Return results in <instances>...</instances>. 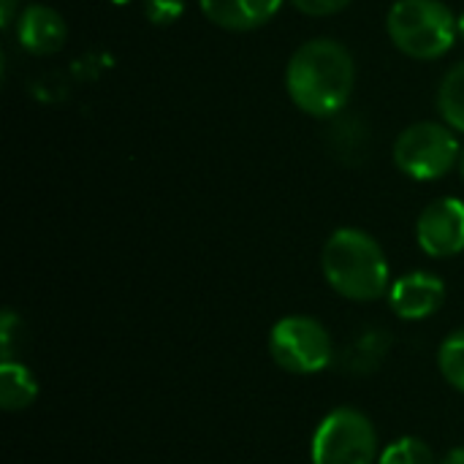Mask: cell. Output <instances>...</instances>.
<instances>
[{"instance_id":"d6986e66","label":"cell","mask_w":464,"mask_h":464,"mask_svg":"<svg viewBox=\"0 0 464 464\" xmlns=\"http://www.w3.org/2000/svg\"><path fill=\"white\" fill-rule=\"evenodd\" d=\"M19 16V0H0V24L11 27Z\"/></svg>"},{"instance_id":"52a82bcc","label":"cell","mask_w":464,"mask_h":464,"mask_svg":"<svg viewBox=\"0 0 464 464\" xmlns=\"http://www.w3.org/2000/svg\"><path fill=\"white\" fill-rule=\"evenodd\" d=\"M416 242L432 258H451L464 250V201L446 196L424 207L416 220Z\"/></svg>"},{"instance_id":"44dd1931","label":"cell","mask_w":464,"mask_h":464,"mask_svg":"<svg viewBox=\"0 0 464 464\" xmlns=\"http://www.w3.org/2000/svg\"><path fill=\"white\" fill-rule=\"evenodd\" d=\"M457 24H459V35H462V38H464V11H462V14H459V22H457Z\"/></svg>"},{"instance_id":"9a60e30c","label":"cell","mask_w":464,"mask_h":464,"mask_svg":"<svg viewBox=\"0 0 464 464\" xmlns=\"http://www.w3.org/2000/svg\"><path fill=\"white\" fill-rule=\"evenodd\" d=\"M378 464H438V459H435L432 449L421 438L405 435V438H397L394 443H389L381 451Z\"/></svg>"},{"instance_id":"2e32d148","label":"cell","mask_w":464,"mask_h":464,"mask_svg":"<svg viewBox=\"0 0 464 464\" xmlns=\"http://www.w3.org/2000/svg\"><path fill=\"white\" fill-rule=\"evenodd\" d=\"M141 5H144L147 22L166 27V24H174L185 14L188 0H141Z\"/></svg>"},{"instance_id":"ffe728a7","label":"cell","mask_w":464,"mask_h":464,"mask_svg":"<svg viewBox=\"0 0 464 464\" xmlns=\"http://www.w3.org/2000/svg\"><path fill=\"white\" fill-rule=\"evenodd\" d=\"M438 464H464V446H457V449H451L443 459Z\"/></svg>"},{"instance_id":"4fadbf2b","label":"cell","mask_w":464,"mask_h":464,"mask_svg":"<svg viewBox=\"0 0 464 464\" xmlns=\"http://www.w3.org/2000/svg\"><path fill=\"white\" fill-rule=\"evenodd\" d=\"M386 337H389V334L381 332V329L364 332V334L353 343V348L345 353V367L353 370V372H370V370H375V364H381V359H383L386 351H389V340H386Z\"/></svg>"},{"instance_id":"3957f363","label":"cell","mask_w":464,"mask_h":464,"mask_svg":"<svg viewBox=\"0 0 464 464\" xmlns=\"http://www.w3.org/2000/svg\"><path fill=\"white\" fill-rule=\"evenodd\" d=\"M457 22L443 0H397L386 16V30L408 57L438 60L454 46L459 35Z\"/></svg>"},{"instance_id":"7c38bea8","label":"cell","mask_w":464,"mask_h":464,"mask_svg":"<svg viewBox=\"0 0 464 464\" xmlns=\"http://www.w3.org/2000/svg\"><path fill=\"white\" fill-rule=\"evenodd\" d=\"M438 109L449 128L464 133V63L446 71L438 87Z\"/></svg>"},{"instance_id":"ba28073f","label":"cell","mask_w":464,"mask_h":464,"mask_svg":"<svg viewBox=\"0 0 464 464\" xmlns=\"http://www.w3.org/2000/svg\"><path fill=\"white\" fill-rule=\"evenodd\" d=\"M389 307L402 321H427L446 302V283L424 269L397 277L389 288Z\"/></svg>"},{"instance_id":"5b68a950","label":"cell","mask_w":464,"mask_h":464,"mask_svg":"<svg viewBox=\"0 0 464 464\" xmlns=\"http://www.w3.org/2000/svg\"><path fill=\"white\" fill-rule=\"evenodd\" d=\"M462 147L454 128L446 122H413L394 141L397 169L419 182H432L446 177L459 163Z\"/></svg>"},{"instance_id":"8992f818","label":"cell","mask_w":464,"mask_h":464,"mask_svg":"<svg viewBox=\"0 0 464 464\" xmlns=\"http://www.w3.org/2000/svg\"><path fill=\"white\" fill-rule=\"evenodd\" d=\"M269 356L291 375H315L334 359L332 334L313 315H285L269 332Z\"/></svg>"},{"instance_id":"5bb4252c","label":"cell","mask_w":464,"mask_h":464,"mask_svg":"<svg viewBox=\"0 0 464 464\" xmlns=\"http://www.w3.org/2000/svg\"><path fill=\"white\" fill-rule=\"evenodd\" d=\"M438 370L449 386L464 394V329L451 332L438 348Z\"/></svg>"},{"instance_id":"7402d4cb","label":"cell","mask_w":464,"mask_h":464,"mask_svg":"<svg viewBox=\"0 0 464 464\" xmlns=\"http://www.w3.org/2000/svg\"><path fill=\"white\" fill-rule=\"evenodd\" d=\"M459 174H462V179H464V147H462V155H459Z\"/></svg>"},{"instance_id":"8fae6325","label":"cell","mask_w":464,"mask_h":464,"mask_svg":"<svg viewBox=\"0 0 464 464\" xmlns=\"http://www.w3.org/2000/svg\"><path fill=\"white\" fill-rule=\"evenodd\" d=\"M38 400V381L16 359H8L0 364V408L8 413L24 411Z\"/></svg>"},{"instance_id":"7a4b0ae2","label":"cell","mask_w":464,"mask_h":464,"mask_svg":"<svg viewBox=\"0 0 464 464\" xmlns=\"http://www.w3.org/2000/svg\"><path fill=\"white\" fill-rule=\"evenodd\" d=\"M326 283L351 302H375L392 288V269L378 239L362 228H337L321 253Z\"/></svg>"},{"instance_id":"6da1fadb","label":"cell","mask_w":464,"mask_h":464,"mask_svg":"<svg viewBox=\"0 0 464 464\" xmlns=\"http://www.w3.org/2000/svg\"><path fill=\"white\" fill-rule=\"evenodd\" d=\"M356 63L345 44L313 38L302 44L285 65V90L296 109L310 117H334L353 95Z\"/></svg>"},{"instance_id":"277c9868","label":"cell","mask_w":464,"mask_h":464,"mask_svg":"<svg viewBox=\"0 0 464 464\" xmlns=\"http://www.w3.org/2000/svg\"><path fill=\"white\" fill-rule=\"evenodd\" d=\"M310 457L313 464H378V430L367 413L356 408H334L315 427Z\"/></svg>"},{"instance_id":"e0dca14e","label":"cell","mask_w":464,"mask_h":464,"mask_svg":"<svg viewBox=\"0 0 464 464\" xmlns=\"http://www.w3.org/2000/svg\"><path fill=\"white\" fill-rule=\"evenodd\" d=\"M16 332H22V318L14 310H3V315H0V356H3V362L14 359Z\"/></svg>"},{"instance_id":"9c48e42d","label":"cell","mask_w":464,"mask_h":464,"mask_svg":"<svg viewBox=\"0 0 464 464\" xmlns=\"http://www.w3.org/2000/svg\"><path fill=\"white\" fill-rule=\"evenodd\" d=\"M14 35L24 52L44 57V54H54L63 49L68 38V24L60 16V11H54L52 5L30 3L19 11L14 22Z\"/></svg>"},{"instance_id":"ac0fdd59","label":"cell","mask_w":464,"mask_h":464,"mask_svg":"<svg viewBox=\"0 0 464 464\" xmlns=\"http://www.w3.org/2000/svg\"><path fill=\"white\" fill-rule=\"evenodd\" d=\"M307 16H332L351 5V0H291Z\"/></svg>"},{"instance_id":"30bf717a","label":"cell","mask_w":464,"mask_h":464,"mask_svg":"<svg viewBox=\"0 0 464 464\" xmlns=\"http://www.w3.org/2000/svg\"><path fill=\"white\" fill-rule=\"evenodd\" d=\"M198 5L212 24L247 33L275 19L283 8V0H198Z\"/></svg>"}]
</instances>
